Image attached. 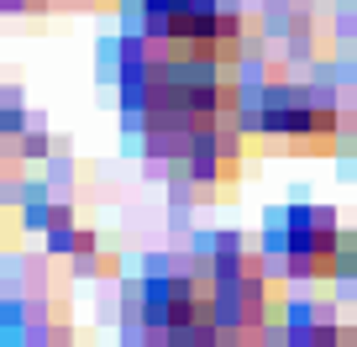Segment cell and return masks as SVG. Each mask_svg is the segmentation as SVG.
<instances>
[{
  "label": "cell",
  "instance_id": "obj_1",
  "mask_svg": "<svg viewBox=\"0 0 357 347\" xmlns=\"http://www.w3.org/2000/svg\"><path fill=\"white\" fill-rule=\"evenodd\" d=\"M142 121L153 137V153H174L215 126H242V90H236L231 68H200V64H163L158 58L142 74Z\"/></svg>",
  "mask_w": 357,
  "mask_h": 347
},
{
  "label": "cell",
  "instance_id": "obj_2",
  "mask_svg": "<svg viewBox=\"0 0 357 347\" xmlns=\"http://www.w3.org/2000/svg\"><path fill=\"white\" fill-rule=\"evenodd\" d=\"M200 274L211 279V295H215L221 347H268L289 326L284 290H279V279L263 269V253L221 237V242L200 258Z\"/></svg>",
  "mask_w": 357,
  "mask_h": 347
},
{
  "label": "cell",
  "instance_id": "obj_3",
  "mask_svg": "<svg viewBox=\"0 0 357 347\" xmlns=\"http://www.w3.org/2000/svg\"><path fill=\"white\" fill-rule=\"evenodd\" d=\"M147 32L163 64L231 68L247 47V22L231 0H147Z\"/></svg>",
  "mask_w": 357,
  "mask_h": 347
},
{
  "label": "cell",
  "instance_id": "obj_4",
  "mask_svg": "<svg viewBox=\"0 0 357 347\" xmlns=\"http://www.w3.org/2000/svg\"><path fill=\"white\" fill-rule=\"evenodd\" d=\"M247 142L257 153L289 158H326L342 142V116L310 84H268L257 111L247 116Z\"/></svg>",
  "mask_w": 357,
  "mask_h": 347
},
{
  "label": "cell",
  "instance_id": "obj_5",
  "mask_svg": "<svg viewBox=\"0 0 357 347\" xmlns=\"http://www.w3.org/2000/svg\"><path fill=\"white\" fill-rule=\"evenodd\" d=\"M268 258L289 279H336L347 258H357V237L326 205H294L268 226Z\"/></svg>",
  "mask_w": 357,
  "mask_h": 347
},
{
  "label": "cell",
  "instance_id": "obj_6",
  "mask_svg": "<svg viewBox=\"0 0 357 347\" xmlns=\"http://www.w3.org/2000/svg\"><path fill=\"white\" fill-rule=\"evenodd\" d=\"M142 326L158 347H221L211 279L200 269H178V274H163V279H147Z\"/></svg>",
  "mask_w": 357,
  "mask_h": 347
},
{
  "label": "cell",
  "instance_id": "obj_7",
  "mask_svg": "<svg viewBox=\"0 0 357 347\" xmlns=\"http://www.w3.org/2000/svg\"><path fill=\"white\" fill-rule=\"evenodd\" d=\"M247 153H252V142H247V121H242V126L200 132V137L178 142L174 153H163V158H174V168L190 184H200V190H231L242 163H247Z\"/></svg>",
  "mask_w": 357,
  "mask_h": 347
},
{
  "label": "cell",
  "instance_id": "obj_8",
  "mask_svg": "<svg viewBox=\"0 0 357 347\" xmlns=\"http://www.w3.org/2000/svg\"><path fill=\"white\" fill-rule=\"evenodd\" d=\"M268 347H357V332L336 321H310V326H284Z\"/></svg>",
  "mask_w": 357,
  "mask_h": 347
},
{
  "label": "cell",
  "instance_id": "obj_9",
  "mask_svg": "<svg viewBox=\"0 0 357 347\" xmlns=\"http://www.w3.org/2000/svg\"><path fill=\"white\" fill-rule=\"evenodd\" d=\"M352 263H357V258H352Z\"/></svg>",
  "mask_w": 357,
  "mask_h": 347
}]
</instances>
